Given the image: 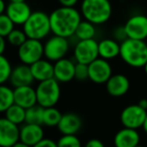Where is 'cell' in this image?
<instances>
[{"label": "cell", "mask_w": 147, "mask_h": 147, "mask_svg": "<svg viewBox=\"0 0 147 147\" xmlns=\"http://www.w3.org/2000/svg\"><path fill=\"white\" fill-rule=\"evenodd\" d=\"M50 25L53 34L66 38L74 36L77 26L82 20L81 12L75 7H60L54 9L50 14Z\"/></svg>", "instance_id": "1"}, {"label": "cell", "mask_w": 147, "mask_h": 147, "mask_svg": "<svg viewBox=\"0 0 147 147\" xmlns=\"http://www.w3.org/2000/svg\"><path fill=\"white\" fill-rule=\"evenodd\" d=\"M120 57L134 68H141L147 62V43L145 40L127 38L120 43Z\"/></svg>", "instance_id": "2"}, {"label": "cell", "mask_w": 147, "mask_h": 147, "mask_svg": "<svg viewBox=\"0 0 147 147\" xmlns=\"http://www.w3.org/2000/svg\"><path fill=\"white\" fill-rule=\"evenodd\" d=\"M80 12L84 19L95 25L104 24L112 15V5L109 0H83Z\"/></svg>", "instance_id": "3"}, {"label": "cell", "mask_w": 147, "mask_h": 147, "mask_svg": "<svg viewBox=\"0 0 147 147\" xmlns=\"http://www.w3.org/2000/svg\"><path fill=\"white\" fill-rule=\"evenodd\" d=\"M22 29L28 38L43 40L52 32L50 17L43 11H34L22 25Z\"/></svg>", "instance_id": "4"}, {"label": "cell", "mask_w": 147, "mask_h": 147, "mask_svg": "<svg viewBox=\"0 0 147 147\" xmlns=\"http://www.w3.org/2000/svg\"><path fill=\"white\" fill-rule=\"evenodd\" d=\"M60 82L55 78L44 80L38 83L36 89L37 104L41 105L44 108L53 107L58 103L61 96Z\"/></svg>", "instance_id": "5"}, {"label": "cell", "mask_w": 147, "mask_h": 147, "mask_svg": "<svg viewBox=\"0 0 147 147\" xmlns=\"http://www.w3.org/2000/svg\"><path fill=\"white\" fill-rule=\"evenodd\" d=\"M17 56L21 63L31 65L44 57V44L41 40L28 38L17 48Z\"/></svg>", "instance_id": "6"}, {"label": "cell", "mask_w": 147, "mask_h": 147, "mask_svg": "<svg viewBox=\"0 0 147 147\" xmlns=\"http://www.w3.org/2000/svg\"><path fill=\"white\" fill-rule=\"evenodd\" d=\"M70 49L68 38L53 34L44 43V57L51 62L64 58Z\"/></svg>", "instance_id": "7"}, {"label": "cell", "mask_w": 147, "mask_h": 147, "mask_svg": "<svg viewBox=\"0 0 147 147\" xmlns=\"http://www.w3.org/2000/svg\"><path fill=\"white\" fill-rule=\"evenodd\" d=\"M73 57L76 62L90 64L99 57L98 41L94 38L78 40L73 49Z\"/></svg>", "instance_id": "8"}, {"label": "cell", "mask_w": 147, "mask_h": 147, "mask_svg": "<svg viewBox=\"0 0 147 147\" xmlns=\"http://www.w3.org/2000/svg\"><path fill=\"white\" fill-rule=\"evenodd\" d=\"M146 116V109L142 108L138 104H132L128 105L122 110L121 114H120V121L124 127L137 130L139 128H143Z\"/></svg>", "instance_id": "9"}, {"label": "cell", "mask_w": 147, "mask_h": 147, "mask_svg": "<svg viewBox=\"0 0 147 147\" xmlns=\"http://www.w3.org/2000/svg\"><path fill=\"white\" fill-rule=\"evenodd\" d=\"M128 38L146 40L147 39V15L135 14L130 16L124 24Z\"/></svg>", "instance_id": "10"}, {"label": "cell", "mask_w": 147, "mask_h": 147, "mask_svg": "<svg viewBox=\"0 0 147 147\" xmlns=\"http://www.w3.org/2000/svg\"><path fill=\"white\" fill-rule=\"evenodd\" d=\"M89 79L96 84H105L112 76V67L109 60L98 57L88 64Z\"/></svg>", "instance_id": "11"}, {"label": "cell", "mask_w": 147, "mask_h": 147, "mask_svg": "<svg viewBox=\"0 0 147 147\" xmlns=\"http://www.w3.org/2000/svg\"><path fill=\"white\" fill-rule=\"evenodd\" d=\"M19 140V126L6 117L0 118V147H12Z\"/></svg>", "instance_id": "12"}, {"label": "cell", "mask_w": 147, "mask_h": 147, "mask_svg": "<svg viewBox=\"0 0 147 147\" xmlns=\"http://www.w3.org/2000/svg\"><path fill=\"white\" fill-rule=\"evenodd\" d=\"M5 13L17 26H22L32 13L31 7L23 2H9L7 4Z\"/></svg>", "instance_id": "13"}, {"label": "cell", "mask_w": 147, "mask_h": 147, "mask_svg": "<svg viewBox=\"0 0 147 147\" xmlns=\"http://www.w3.org/2000/svg\"><path fill=\"white\" fill-rule=\"evenodd\" d=\"M75 64L73 60L64 58L54 62V78L60 83H67L75 78Z\"/></svg>", "instance_id": "14"}, {"label": "cell", "mask_w": 147, "mask_h": 147, "mask_svg": "<svg viewBox=\"0 0 147 147\" xmlns=\"http://www.w3.org/2000/svg\"><path fill=\"white\" fill-rule=\"evenodd\" d=\"M34 81L35 80L32 75V72H31L30 65L21 63L12 68L9 82L14 88L19 87V86L31 85Z\"/></svg>", "instance_id": "15"}, {"label": "cell", "mask_w": 147, "mask_h": 147, "mask_svg": "<svg viewBox=\"0 0 147 147\" xmlns=\"http://www.w3.org/2000/svg\"><path fill=\"white\" fill-rule=\"evenodd\" d=\"M106 90L109 95L113 97H121L128 92L130 88V81L127 76L123 74H112L106 82Z\"/></svg>", "instance_id": "16"}, {"label": "cell", "mask_w": 147, "mask_h": 147, "mask_svg": "<svg viewBox=\"0 0 147 147\" xmlns=\"http://www.w3.org/2000/svg\"><path fill=\"white\" fill-rule=\"evenodd\" d=\"M82 119L78 114L73 112H68L62 114L57 128L62 135L65 134H77L82 128Z\"/></svg>", "instance_id": "17"}, {"label": "cell", "mask_w": 147, "mask_h": 147, "mask_svg": "<svg viewBox=\"0 0 147 147\" xmlns=\"http://www.w3.org/2000/svg\"><path fill=\"white\" fill-rule=\"evenodd\" d=\"M44 138V130L39 124L25 123L20 128V141L34 146Z\"/></svg>", "instance_id": "18"}, {"label": "cell", "mask_w": 147, "mask_h": 147, "mask_svg": "<svg viewBox=\"0 0 147 147\" xmlns=\"http://www.w3.org/2000/svg\"><path fill=\"white\" fill-rule=\"evenodd\" d=\"M14 103L27 109L37 104L36 89L31 85L19 86L14 88Z\"/></svg>", "instance_id": "19"}, {"label": "cell", "mask_w": 147, "mask_h": 147, "mask_svg": "<svg viewBox=\"0 0 147 147\" xmlns=\"http://www.w3.org/2000/svg\"><path fill=\"white\" fill-rule=\"evenodd\" d=\"M115 147H136L139 145L140 135L136 129L123 127L114 136Z\"/></svg>", "instance_id": "20"}, {"label": "cell", "mask_w": 147, "mask_h": 147, "mask_svg": "<svg viewBox=\"0 0 147 147\" xmlns=\"http://www.w3.org/2000/svg\"><path fill=\"white\" fill-rule=\"evenodd\" d=\"M34 80L38 82L54 78V64L48 59H40L30 65Z\"/></svg>", "instance_id": "21"}, {"label": "cell", "mask_w": 147, "mask_h": 147, "mask_svg": "<svg viewBox=\"0 0 147 147\" xmlns=\"http://www.w3.org/2000/svg\"><path fill=\"white\" fill-rule=\"evenodd\" d=\"M99 57L106 60L116 58L120 55V42L114 38H105L98 42Z\"/></svg>", "instance_id": "22"}, {"label": "cell", "mask_w": 147, "mask_h": 147, "mask_svg": "<svg viewBox=\"0 0 147 147\" xmlns=\"http://www.w3.org/2000/svg\"><path fill=\"white\" fill-rule=\"evenodd\" d=\"M96 35V25L92 22L84 19L81 20L79 25L77 26L74 36L78 40H85V39H92Z\"/></svg>", "instance_id": "23"}, {"label": "cell", "mask_w": 147, "mask_h": 147, "mask_svg": "<svg viewBox=\"0 0 147 147\" xmlns=\"http://www.w3.org/2000/svg\"><path fill=\"white\" fill-rule=\"evenodd\" d=\"M12 104H14V89L5 84H1L0 85V113H5Z\"/></svg>", "instance_id": "24"}, {"label": "cell", "mask_w": 147, "mask_h": 147, "mask_svg": "<svg viewBox=\"0 0 147 147\" xmlns=\"http://www.w3.org/2000/svg\"><path fill=\"white\" fill-rule=\"evenodd\" d=\"M25 116L26 109L20 106V105L16 104V103L12 104L5 112V117L11 122L17 124V125L25 123Z\"/></svg>", "instance_id": "25"}, {"label": "cell", "mask_w": 147, "mask_h": 147, "mask_svg": "<svg viewBox=\"0 0 147 147\" xmlns=\"http://www.w3.org/2000/svg\"><path fill=\"white\" fill-rule=\"evenodd\" d=\"M45 108L39 104H35L33 106L26 109L25 123L39 124L43 125V116H44Z\"/></svg>", "instance_id": "26"}, {"label": "cell", "mask_w": 147, "mask_h": 147, "mask_svg": "<svg viewBox=\"0 0 147 147\" xmlns=\"http://www.w3.org/2000/svg\"><path fill=\"white\" fill-rule=\"evenodd\" d=\"M61 117L62 113L57 108H55V106L47 107L44 110L43 125L47 126V127H55V126L57 127Z\"/></svg>", "instance_id": "27"}, {"label": "cell", "mask_w": 147, "mask_h": 147, "mask_svg": "<svg viewBox=\"0 0 147 147\" xmlns=\"http://www.w3.org/2000/svg\"><path fill=\"white\" fill-rule=\"evenodd\" d=\"M27 39H28V37L26 36L23 29H18V28H14V29L9 33V35L6 37L7 42L9 43L11 46L17 47V48L20 45L23 44Z\"/></svg>", "instance_id": "28"}, {"label": "cell", "mask_w": 147, "mask_h": 147, "mask_svg": "<svg viewBox=\"0 0 147 147\" xmlns=\"http://www.w3.org/2000/svg\"><path fill=\"white\" fill-rule=\"evenodd\" d=\"M11 72L12 66L10 61L7 59V57L4 56V54L0 55V85L9 81Z\"/></svg>", "instance_id": "29"}, {"label": "cell", "mask_w": 147, "mask_h": 147, "mask_svg": "<svg viewBox=\"0 0 147 147\" xmlns=\"http://www.w3.org/2000/svg\"><path fill=\"white\" fill-rule=\"evenodd\" d=\"M58 147H82L81 141L76 134H65L62 135L57 141Z\"/></svg>", "instance_id": "30"}, {"label": "cell", "mask_w": 147, "mask_h": 147, "mask_svg": "<svg viewBox=\"0 0 147 147\" xmlns=\"http://www.w3.org/2000/svg\"><path fill=\"white\" fill-rule=\"evenodd\" d=\"M14 28H15V24L8 17L7 14H1L0 15V35L3 37H7Z\"/></svg>", "instance_id": "31"}, {"label": "cell", "mask_w": 147, "mask_h": 147, "mask_svg": "<svg viewBox=\"0 0 147 147\" xmlns=\"http://www.w3.org/2000/svg\"><path fill=\"white\" fill-rule=\"evenodd\" d=\"M75 79L79 80V81H85V80L89 79L88 64L76 62V64H75Z\"/></svg>", "instance_id": "32"}, {"label": "cell", "mask_w": 147, "mask_h": 147, "mask_svg": "<svg viewBox=\"0 0 147 147\" xmlns=\"http://www.w3.org/2000/svg\"><path fill=\"white\" fill-rule=\"evenodd\" d=\"M113 38L115 39L118 42L121 43L122 41H124L125 39H127V34H126L125 28L123 26H119V27H116L113 31Z\"/></svg>", "instance_id": "33"}, {"label": "cell", "mask_w": 147, "mask_h": 147, "mask_svg": "<svg viewBox=\"0 0 147 147\" xmlns=\"http://www.w3.org/2000/svg\"><path fill=\"white\" fill-rule=\"evenodd\" d=\"M32 147H58L57 146V142L54 140L49 139V138H43L41 141H39L37 144H35Z\"/></svg>", "instance_id": "34"}, {"label": "cell", "mask_w": 147, "mask_h": 147, "mask_svg": "<svg viewBox=\"0 0 147 147\" xmlns=\"http://www.w3.org/2000/svg\"><path fill=\"white\" fill-rule=\"evenodd\" d=\"M84 147H105L103 144V142L100 139H97V138H92V139H89L86 142L85 146Z\"/></svg>", "instance_id": "35"}, {"label": "cell", "mask_w": 147, "mask_h": 147, "mask_svg": "<svg viewBox=\"0 0 147 147\" xmlns=\"http://www.w3.org/2000/svg\"><path fill=\"white\" fill-rule=\"evenodd\" d=\"M78 1L79 0H58L60 6H64V7H75Z\"/></svg>", "instance_id": "36"}, {"label": "cell", "mask_w": 147, "mask_h": 147, "mask_svg": "<svg viewBox=\"0 0 147 147\" xmlns=\"http://www.w3.org/2000/svg\"><path fill=\"white\" fill-rule=\"evenodd\" d=\"M6 37H3L0 35V55H3L6 50V46H7V40Z\"/></svg>", "instance_id": "37"}, {"label": "cell", "mask_w": 147, "mask_h": 147, "mask_svg": "<svg viewBox=\"0 0 147 147\" xmlns=\"http://www.w3.org/2000/svg\"><path fill=\"white\" fill-rule=\"evenodd\" d=\"M6 8H7V5H6L5 1L4 0H0V15L5 13Z\"/></svg>", "instance_id": "38"}, {"label": "cell", "mask_w": 147, "mask_h": 147, "mask_svg": "<svg viewBox=\"0 0 147 147\" xmlns=\"http://www.w3.org/2000/svg\"><path fill=\"white\" fill-rule=\"evenodd\" d=\"M137 104L139 105V106H141L142 108H144V109H146V110H147V99H145V98L141 99V100H140Z\"/></svg>", "instance_id": "39"}, {"label": "cell", "mask_w": 147, "mask_h": 147, "mask_svg": "<svg viewBox=\"0 0 147 147\" xmlns=\"http://www.w3.org/2000/svg\"><path fill=\"white\" fill-rule=\"evenodd\" d=\"M12 147H32V146L28 145V144L24 143V142H22V141H20V140H19L17 143H15Z\"/></svg>", "instance_id": "40"}, {"label": "cell", "mask_w": 147, "mask_h": 147, "mask_svg": "<svg viewBox=\"0 0 147 147\" xmlns=\"http://www.w3.org/2000/svg\"><path fill=\"white\" fill-rule=\"evenodd\" d=\"M143 129H144V131H145V133L147 134V116H146V120H145V122H144Z\"/></svg>", "instance_id": "41"}, {"label": "cell", "mask_w": 147, "mask_h": 147, "mask_svg": "<svg viewBox=\"0 0 147 147\" xmlns=\"http://www.w3.org/2000/svg\"><path fill=\"white\" fill-rule=\"evenodd\" d=\"M9 2H23L25 0H8Z\"/></svg>", "instance_id": "42"}, {"label": "cell", "mask_w": 147, "mask_h": 147, "mask_svg": "<svg viewBox=\"0 0 147 147\" xmlns=\"http://www.w3.org/2000/svg\"><path fill=\"white\" fill-rule=\"evenodd\" d=\"M144 71H145V73H146V75H147V62H146V64L144 65Z\"/></svg>", "instance_id": "43"}, {"label": "cell", "mask_w": 147, "mask_h": 147, "mask_svg": "<svg viewBox=\"0 0 147 147\" xmlns=\"http://www.w3.org/2000/svg\"><path fill=\"white\" fill-rule=\"evenodd\" d=\"M136 147H144V146H141V145H138V146H136Z\"/></svg>", "instance_id": "44"}]
</instances>
